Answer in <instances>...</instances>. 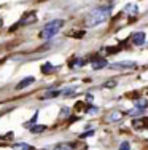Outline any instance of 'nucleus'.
Masks as SVG:
<instances>
[{
	"label": "nucleus",
	"instance_id": "4be33fe9",
	"mask_svg": "<svg viewBox=\"0 0 148 150\" xmlns=\"http://www.w3.org/2000/svg\"><path fill=\"white\" fill-rule=\"evenodd\" d=\"M97 107H89V109H88V113H91V115H93V113H97Z\"/></svg>",
	"mask_w": 148,
	"mask_h": 150
},
{
	"label": "nucleus",
	"instance_id": "9d476101",
	"mask_svg": "<svg viewBox=\"0 0 148 150\" xmlns=\"http://www.w3.org/2000/svg\"><path fill=\"white\" fill-rule=\"evenodd\" d=\"M134 128H137V129H140V128H148V118L135 120L134 121Z\"/></svg>",
	"mask_w": 148,
	"mask_h": 150
},
{
	"label": "nucleus",
	"instance_id": "6ab92c4d",
	"mask_svg": "<svg viewBox=\"0 0 148 150\" xmlns=\"http://www.w3.org/2000/svg\"><path fill=\"white\" fill-rule=\"evenodd\" d=\"M75 91H76V88H75V86H73V88H69V90H65V91H64V96H72Z\"/></svg>",
	"mask_w": 148,
	"mask_h": 150
},
{
	"label": "nucleus",
	"instance_id": "6e6552de",
	"mask_svg": "<svg viewBox=\"0 0 148 150\" xmlns=\"http://www.w3.org/2000/svg\"><path fill=\"white\" fill-rule=\"evenodd\" d=\"M134 104H135L137 109L143 110V109H147V107H148V101H147L145 98H140V99H135V101H134Z\"/></svg>",
	"mask_w": 148,
	"mask_h": 150
},
{
	"label": "nucleus",
	"instance_id": "9b49d317",
	"mask_svg": "<svg viewBox=\"0 0 148 150\" xmlns=\"http://www.w3.org/2000/svg\"><path fill=\"white\" fill-rule=\"evenodd\" d=\"M72 149H73V144H70V142H62V144L56 145V150H72Z\"/></svg>",
	"mask_w": 148,
	"mask_h": 150
},
{
	"label": "nucleus",
	"instance_id": "f3484780",
	"mask_svg": "<svg viewBox=\"0 0 148 150\" xmlns=\"http://www.w3.org/2000/svg\"><path fill=\"white\" fill-rule=\"evenodd\" d=\"M121 117H123V113L116 110V112H113V113L110 115V120H112V121H116V120H121Z\"/></svg>",
	"mask_w": 148,
	"mask_h": 150
},
{
	"label": "nucleus",
	"instance_id": "0eeeda50",
	"mask_svg": "<svg viewBox=\"0 0 148 150\" xmlns=\"http://www.w3.org/2000/svg\"><path fill=\"white\" fill-rule=\"evenodd\" d=\"M105 66H107V59H104V58H99V59L93 61V69L94 70H99V69H102V67H105Z\"/></svg>",
	"mask_w": 148,
	"mask_h": 150
},
{
	"label": "nucleus",
	"instance_id": "f257e3e1",
	"mask_svg": "<svg viewBox=\"0 0 148 150\" xmlns=\"http://www.w3.org/2000/svg\"><path fill=\"white\" fill-rule=\"evenodd\" d=\"M110 13H112V8H110V6H97V8H94L93 11H91L89 15L86 16L84 24H86L88 27L99 26V24L105 23V21L108 19Z\"/></svg>",
	"mask_w": 148,
	"mask_h": 150
},
{
	"label": "nucleus",
	"instance_id": "ddd939ff",
	"mask_svg": "<svg viewBox=\"0 0 148 150\" xmlns=\"http://www.w3.org/2000/svg\"><path fill=\"white\" fill-rule=\"evenodd\" d=\"M126 13H131V15H135L139 10H137V5H134V3H129V5H126Z\"/></svg>",
	"mask_w": 148,
	"mask_h": 150
},
{
	"label": "nucleus",
	"instance_id": "a211bd4d",
	"mask_svg": "<svg viewBox=\"0 0 148 150\" xmlns=\"http://www.w3.org/2000/svg\"><path fill=\"white\" fill-rule=\"evenodd\" d=\"M143 110H140V109H134V110H129V115H132V117H135V115H140V113H142Z\"/></svg>",
	"mask_w": 148,
	"mask_h": 150
},
{
	"label": "nucleus",
	"instance_id": "4468645a",
	"mask_svg": "<svg viewBox=\"0 0 148 150\" xmlns=\"http://www.w3.org/2000/svg\"><path fill=\"white\" fill-rule=\"evenodd\" d=\"M59 94V91L58 90H49L48 93H45V94H43V98H41V99H49V98H56V96H58Z\"/></svg>",
	"mask_w": 148,
	"mask_h": 150
},
{
	"label": "nucleus",
	"instance_id": "5701e85b",
	"mask_svg": "<svg viewBox=\"0 0 148 150\" xmlns=\"http://www.w3.org/2000/svg\"><path fill=\"white\" fill-rule=\"evenodd\" d=\"M93 99H94V98H93V96H91V94H88V96H86V101H88V102H91V101H93Z\"/></svg>",
	"mask_w": 148,
	"mask_h": 150
},
{
	"label": "nucleus",
	"instance_id": "f03ea898",
	"mask_svg": "<svg viewBox=\"0 0 148 150\" xmlns=\"http://www.w3.org/2000/svg\"><path fill=\"white\" fill-rule=\"evenodd\" d=\"M62 26H64V21H62V19L49 21L48 24H45V26H43V29L40 30V38H41V40H49V38L54 37V35L61 30Z\"/></svg>",
	"mask_w": 148,
	"mask_h": 150
},
{
	"label": "nucleus",
	"instance_id": "dca6fc26",
	"mask_svg": "<svg viewBox=\"0 0 148 150\" xmlns=\"http://www.w3.org/2000/svg\"><path fill=\"white\" fill-rule=\"evenodd\" d=\"M84 64H86V61L80 58V59H75V61H73V62H72V67H83Z\"/></svg>",
	"mask_w": 148,
	"mask_h": 150
},
{
	"label": "nucleus",
	"instance_id": "39448f33",
	"mask_svg": "<svg viewBox=\"0 0 148 150\" xmlns=\"http://www.w3.org/2000/svg\"><path fill=\"white\" fill-rule=\"evenodd\" d=\"M35 81V78L34 77H27V78H24V80H21L19 81V85L16 86V90H24V88H27L30 83H34Z\"/></svg>",
	"mask_w": 148,
	"mask_h": 150
},
{
	"label": "nucleus",
	"instance_id": "412c9836",
	"mask_svg": "<svg viewBox=\"0 0 148 150\" xmlns=\"http://www.w3.org/2000/svg\"><path fill=\"white\" fill-rule=\"evenodd\" d=\"M119 150H129V142H123L119 145Z\"/></svg>",
	"mask_w": 148,
	"mask_h": 150
},
{
	"label": "nucleus",
	"instance_id": "1a4fd4ad",
	"mask_svg": "<svg viewBox=\"0 0 148 150\" xmlns=\"http://www.w3.org/2000/svg\"><path fill=\"white\" fill-rule=\"evenodd\" d=\"M13 150H34V147L29 144H24V142H18L13 145Z\"/></svg>",
	"mask_w": 148,
	"mask_h": 150
},
{
	"label": "nucleus",
	"instance_id": "f8f14e48",
	"mask_svg": "<svg viewBox=\"0 0 148 150\" xmlns=\"http://www.w3.org/2000/svg\"><path fill=\"white\" fill-rule=\"evenodd\" d=\"M54 69H56V67H53V64H49V62H46V64L41 66V72H43V74H51V72H54Z\"/></svg>",
	"mask_w": 148,
	"mask_h": 150
},
{
	"label": "nucleus",
	"instance_id": "2eb2a0df",
	"mask_svg": "<svg viewBox=\"0 0 148 150\" xmlns=\"http://www.w3.org/2000/svg\"><path fill=\"white\" fill-rule=\"evenodd\" d=\"M45 129H46V126H43V125H37V126L32 125V126H30V131H32V133H41V131H45Z\"/></svg>",
	"mask_w": 148,
	"mask_h": 150
},
{
	"label": "nucleus",
	"instance_id": "20e7f679",
	"mask_svg": "<svg viewBox=\"0 0 148 150\" xmlns=\"http://www.w3.org/2000/svg\"><path fill=\"white\" fill-rule=\"evenodd\" d=\"M35 21H37V15H35V13L32 11V13H29V15L24 16L18 26H27V24H32V23H35Z\"/></svg>",
	"mask_w": 148,
	"mask_h": 150
},
{
	"label": "nucleus",
	"instance_id": "aec40b11",
	"mask_svg": "<svg viewBox=\"0 0 148 150\" xmlns=\"http://www.w3.org/2000/svg\"><path fill=\"white\" fill-rule=\"evenodd\" d=\"M115 85H116V81H115V80H110V81H107V83H105L104 86H107V88H113Z\"/></svg>",
	"mask_w": 148,
	"mask_h": 150
},
{
	"label": "nucleus",
	"instance_id": "7ed1b4c3",
	"mask_svg": "<svg viewBox=\"0 0 148 150\" xmlns=\"http://www.w3.org/2000/svg\"><path fill=\"white\" fill-rule=\"evenodd\" d=\"M145 40H147L145 32H135V34L132 35V43L134 45H143Z\"/></svg>",
	"mask_w": 148,
	"mask_h": 150
},
{
	"label": "nucleus",
	"instance_id": "b1692460",
	"mask_svg": "<svg viewBox=\"0 0 148 150\" xmlns=\"http://www.w3.org/2000/svg\"><path fill=\"white\" fill-rule=\"evenodd\" d=\"M2 24H3V19H2V18H0V27H2Z\"/></svg>",
	"mask_w": 148,
	"mask_h": 150
},
{
	"label": "nucleus",
	"instance_id": "423d86ee",
	"mask_svg": "<svg viewBox=\"0 0 148 150\" xmlns=\"http://www.w3.org/2000/svg\"><path fill=\"white\" fill-rule=\"evenodd\" d=\"M113 69H129V67H135V62L126 61V62H118V64H112Z\"/></svg>",
	"mask_w": 148,
	"mask_h": 150
}]
</instances>
